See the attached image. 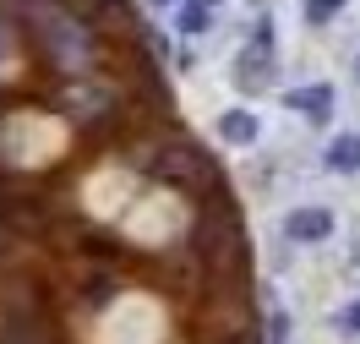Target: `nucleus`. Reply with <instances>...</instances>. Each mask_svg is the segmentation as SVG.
Masks as SVG:
<instances>
[{"instance_id":"obj_8","label":"nucleus","mask_w":360,"mask_h":344,"mask_svg":"<svg viewBox=\"0 0 360 344\" xmlns=\"http://www.w3.org/2000/svg\"><path fill=\"white\" fill-rule=\"evenodd\" d=\"M290 104H300V110L322 115V110H328V88H306V93H290Z\"/></svg>"},{"instance_id":"obj_3","label":"nucleus","mask_w":360,"mask_h":344,"mask_svg":"<svg viewBox=\"0 0 360 344\" xmlns=\"http://www.w3.org/2000/svg\"><path fill=\"white\" fill-rule=\"evenodd\" d=\"M284 235H290V241H328V235H333V213H328V208H295Z\"/></svg>"},{"instance_id":"obj_5","label":"nucleus","mask_w":360,"mask_h":344,"mask_svg":"<svg viewBox=\"0 0 360 344\" xmlns=\"http://www.w3.org/2000/svg\"><path fill=\"white\" fill-rule=\"evenodd\" d=\"M219 132H224V142L246 148V142H257V115H246V110H229L224 120H219Z\"/></svg>"},{"instance_id":"obj_9","label":"nucleus","mask_w":360,"mask_h":344,"mask_svg":"<svg viewBox=\"0 0 360 344\" xmlns=\"http://www.w3.org/2000/svg\"><path fill=\"white\" fill-rule=\"evenodd\" d=\"M338 6H344V0H311V6H306V17H311V23H328Z\"/></svg>"},{"instance_id":"obj_6","label":"nucleus","mask_w":360,"mask_h":344,"mask_svg":"<svg viewBox=\"0 0 360 344\" xmlns=\"http://www.w3.org/2000/svg\"><path fill=\"white\" fill-rule=\"evenodd\" d=\"M66 17H77V23H98V17H110L115 0H55Z\"/></svg>"},{"instance_id":"obj_1","label":"nucleus","mask_w":360,"mask_h":344,"mask_svg":"<svg viewBox=\"0 0 360 344\" xmlns=\"http://www.w3.org/2000/svg\"><path fill=\"white\" fill-rule=\"evenodd\" d=\"M191 241H197L202 268H207V279H213L219 290H235V284L246 279V229L235 219V208L219 203L213 213H202L197 229H191Z\"/></svg>"},{"instance_id":"obj_2","label":"nucleus","mask_w":360,"mask_h":344,"mask_svg":"<svg viewBox=\"0 0 360 344\" xmlns=\"http://www.w3.org/2000/svg\"><path fill=\"white\" fill-rule=\"evenodd\" d=\"M153 170L169 186H191V191L213 186V175H219L213 159H207L202 148H191V142H164V148H158V159H153Z\"/></svg>"},{"instance_id":"obj_7","label":"nucleus","mask_w":360,"mask_h":344,"mask_svg":"<svg viewBox=\"0 0 360 344\" xmlns=\"http://www.w3.org/2000/svg\"><path fill=\"white\" fill-rule=\"evenodd\" d=\"M328 164H333V170H360V137H338L333 148H328Z\"/></svg>"},{"instance_id":"obj_4","label":"nucleus","mask_w":360,"mask_h":344,"mask_svg":"<svg viewBox=\"0 0 360 344\" xmlns=\"http://www.w3.org/2000/svg\"><path fill=\"white\" fill-rule=\"evenodd\" d=\"M273 71V55H268V27L257 33V49H246L240 55V66H235V77H240V88H262Z\"/></svg>"},{"instance_id":"obj_10","label":"nucleus","mask_w":360,"mask_h":344,"mask_svg":"<svg viewBox=\"0 0 360 344\" xmlns=\"http://www.w3.org/2000/svg\"><path fill=\"white\" fill-rule=\"evenodd\" d=\"M180 23H186V27H191V33H197V27L207 23V11H202V6H186V17H180Z\"/></svg>"},{"instance_id":"obj_11","label":"nucleus","mask_w":360,"mask_h":344,"mask_svg":"<svg viewBox=\"0 0 360 344\" xmlns=\"http://www.w3.org/2000/svg\"><path fill=\"white\" fill-rule=\"evenodd\" d=\"M344 322H349V328H355V333H360V300H355V306H349V312H344Z\"/></svg>"},{"instance_id":"obj_12","label":"nucleus","mask_w":360,"mask_h":344,"mask_svg":"<svg viewBox=\"0 0 360 344\" xmlns=\"http://www.w3.org/2000/svg\"><path fill=\"white\" fill-rule=\"evenodd\" d=\"M355 77H360V60H355Z\"/></svg>"}]
</instances>
